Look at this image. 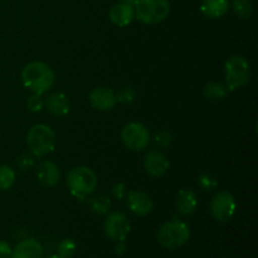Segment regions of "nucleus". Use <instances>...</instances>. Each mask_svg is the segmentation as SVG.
<instances>
[{
    "mask_svg": "<svg viewBox=\"0 0 258 258\" xmlns=\"http://www.w3.org/2000/svg\"><path fill=\"white\" fill-rule=\"evenodd\" d=\"M55 76L52 68L44 62L33 60L22 71V82L25 88L37 95H44L54 85Z\"/></svg>",
    "mask_w": 258,
    "mask_h": 258,
    "instance_id": "nucleus-1",
    "label": "nucleus"
},
{
    "mask_svg": "<svg viewBox=\"0 0 258 258\" xmlns=\"http://www.w3.org/2000/svg\"><path fill=\"white\" fill-rule=\"evenodd\" d=\"M67 188L75 198L83 201L90 197L97 188V175L87 166H76L67 175Z\"/></svg>",
    "mask_w": 258,
    "mask_h": 258,
    "instance_id": "nucleus-2",
    "label": "nucleus"
},
{
    "mask_svg": "<svg viewBox=\"0 0 258 258\" xmlns=\"http://www.w3.org/2000/svg\"><path fill=\"white\" fill-rule=\"evenodd\" d=\"M27 145L34 158H43L55 148V134L50 126L37 123L27 134Z\"/></svg>",
    "mask_w": 258,
    "mask_h": 258,
    "instance_id": "nucleus-3",
    "label": "nucleus"
},
{
    "mask_svg": "<svg viewBox=\"0 0 258 258\" xmlns=\"http://www.w3.org/2000/svg\"><path fill=\"white\" fill-rule=\"evenodd\" d=\"M135 18L144 24H159L169 17L170 3L168 0H136L134 3Z\"/></svg>",
    "mask_w": 258,
    "mask_h": 258,
    "instance_id": "nucleus-4",
    "label": "nucleus"
},
{
    "mask_svg": "<svg viewBox=\"0 0 258 258\" xmlns=\"http://www.w3.org/2000/svg\"><path fill=\"white\" fill-rule=\"evenodd\" d=\"M190 238V228L188 224L179 219H173L159 228L158 241L164 248L178 249L183 247Z\"/></svg>",
    "mask_w": 258,
    "mask_h": 258,
    "instance_id": "nucleus-5",
    "label": "nucleus"
},
{
    "mask_svg": "<svg viewBox=\"0 0 258 258\" xmlns=\"http://www.w3.org/2000/svg\"><path fill=\"white\" fill-rule=\"evenodd\" d=\"M224 78L229 92L243 87L251 80V64L243 55H232L224 64Z\"/></svg>",
    "mask_w": 258,
    "mask_h": 258,
    "instance_id": "nucleus-6",
    "label": "nucleus"
},
{
    "mask_svg": "<svg viewBox=\"0 0 258 258\" xmlns=\"http://www.w3.org/2000/svg\"><path fill=\"white\" fill-rule=\"evenodd\" d=\"M123 145L131 151H143L150 144L151 136L148 128L140 122H130L121 131Z\"/></svg>",
    "mask_w": 258,
    "mask_h": 258,
    "instance_id": "nucleus-7",
    "label": "nucleus"
},
{
    "mask_svg": "<svg viewBox=\"0 0 258 258\" xmlns=\"http://www.w3.org/2000/svg\"><path fill=\"white\" fill-rule=\"evenodd\" d=\"M209 211L217 222L224 223L231 221L237 211L236 198L228 191H219L212 198Z\"/></svg>",
    "mask_w": 258,
    "mask_h": 258,
    "instance_id": "nucleus-8",
    "label": "nucleus"
},
{
    "mask_svg": "<svg viewBox=\"0 0 258 258\" xmlns=\"http://www.w3.org/2000/svg\"><path fill=\"white\" fill-rule=\"evenodd\" d=\"M131 231V222L122 212H112L103 222V232L115 242H123Z\"/></svg>",
    "mask_w": 258,
    "mask_h": 258,
    "instance_id": "nucleus-9",
    "label": "nucleus"
},
{
    "mask_svg": "<svg viewBox=\"0 0 258 258\" xmlns=\"http://www.w3.org/2000/svg\"><path fill=\"white\" fill-rule=\"evenodd\" d=\"M88 101L91 106L97 111H110L117 103L115 91L110 87H103V86L93 88L88 96Z\"/></svg>",
    "mask_w": 258,
    "mask_h": 258,
    "instance_id": "nucleus-10",
    "label": "nucleus"
},
{
    "mask_svg": "<svg viewBox=\"0 0 258 258\" xmlns=\"http://www.w3.org/2000/svg\"><path fill=\"white\" fill-rule=\"evenodd\" d=\"M170 168L168 158L161 151L150 150L144 158V169L149 175L160 178Z\"/></svg>",
    "mask_w": 258,
    "mask_h": 258,
    "instance_id": "nucleus-11",
    "label": "nucleus"
},
{
    "mask_svg": "<svg viewBox=\"0 0 258 258\" xmlns=\"http://www.w3.org/2000/svg\"><path fill=\"white\" fill-rule=\"evenodd\" d=\"M126 203L128 209L136 216H148L154 208V202L150 196L141 190H130L126 194Z\"/></svg>",
    "mask_w": 258,
    "mask_h": 258,
    "instance_id": "nucleus-12",
    "label": "nucleus"
},
{
    "mask_svg": "<svg viewBox=\"0 0 258 258\" xmlns=\"http://www.w3.org/2000/svg\"><path fill=\"white\" fill-rule=\"evenodd\" d=\"M37 179L43 186H55L60 179L59 168L50 160L40 161L37 166Z\"/></svg>",
    "mask_w": 258,
    "mask_h": 258,
    "instance_id": "nucleus-13",
    "label": "nucleus"
},
{
    "mask_svg": "<svg viewBox=\"0 0 258 258\" xmlns=\"http://www.w3.org/2000/svg\"><path fill=\"white\" fill-rule=\"evenodd\" d=\"M43 253L44 249L38 239L27 238L15 244L10 258H43Z\"/></svg>",
    "mask_w": 258,
    "mask_h": 258,
    "instance_id": "nucleus-14",
    "label": "nucleus"
},
{
    "mask_svg": "<svg viewBox=\"0 0 258 258\" xmlns=\"http://www.w3.org/2000/svg\"><path fill=\"white\" fill-rule=\"evenodd\" d=\"M44 107L55 117H64L71 111V101L64 93H50L44 100Z\"/></svg>",
    "mask_w": 258,
    "mask_h": 258,
    "instance_id": "nucleus-15",
    "label": "nucleus"
},
{
    "mask_svg": "<svg viewBox=\"0 0 258 258\" xmlns=\"http://www.w3.org/2000/svg\"><path fill=\"white\" fill-rule=\"evenodd\" d=\"M110 20L117 27H127L135 19V10H134V4H127V3H117L112 5L108 13Z\"/></svg>",
    "mask_w": 258,
    "mask_h": 258,
    "instance_id": "nucleus-16",
    "label": "nucleus"
},
{
    "mask_svg": "<svg viewBox=\"0 0 258 258\" xmlns=\"http://www.w3.org/2000/svg\"><path fill=\"white\" fill-rule=\"evenodd\" d=\"M175 207L178 213H180L181 216H190L198 207L197 194L190 189H181L176 196Z\"/></svg>",
    "mask_w": 258,
    "mask_h": 258,
    "instance_id": "nucleus-17",
    "label": "nucleus"
},
{
    "mask_svg": "<svg viewBox=\"0 0 258 258\" xmlns=\"http://www.w3.org/2000/svg\"><path fill=\"white\" fill-rule=\"evenodd\" d=\"M229 9V0H203L201 12L211 19H218L227 14Z\"/></svg>",
    "mask_w": 258,
    "mask_h": 258,
    "instance_id": "nucleus-18",
    "label": "nucleus"
},
{
    "mask_svg": "<svg viewBox=\"0 0 258 258\" xmlns=\"http://www.w3.org/2000/svg\"><path fill=\"white\" fill-rule=\"evenodd\" d=\"M228 93L229 90L226 83L216 82V81L208 82L203 88V95L206 100L212 101V102H218V101L224 100Z\"/></svg>",
    "mask_w": 258,
    "mask_h": 258,
    "instance_id": "nucleus-19",
    "label": "nucleus"
},
{
    "mask_svg": "<svg viewBox=\"0 0 258 258\" xmlns=\"http://www.w3.org/2000/svg\"><path fill=\"white\" fill-rule=\"evenodd\" d=\"M88 206L93 213L103 216V214H107L111 209V199L103 194H97L88 201Z\"/></svg>",
    "mask_w": 258,
    "mask_h": 258,
    "instance_id": "nucleus-20",
    "label": "nucleus"
},
{
    "mask_svg": "<svg viewBox=\"0 0 258 258\" xmlns=\"http://www.w3.org/2000/svg\"><path fill=\"white\" fill-rule=\"evenodd\" d=\"M17 174L10 166L2 165L0 166V190H9L15 183Z\"/></svg>",
    "mask_w": 258,
    "mask_h": 258,
    "instance_id": "nucleus-21",
    "label": "nucleus"
},
{
    "mask_svg": "<svg viewBox=\"0 0 258 258\" xmlns=\"http://www.w3.org/2000/svg\"><path fill=\"white\" fill-rule=\"evenodd\" d=\"M233 10L242 19H249L253 14V4L251 0H233Z\"/></svg>",
    "mask_w": 258,
    "mask_h": 258,
    "instance_id": "nucleus-22",
    "label": "nucleus"
},
{
    "mask_svg": "<svg viewBox=\"0 0 258 258\" xmlns=\"http://www.w3.org/2000/svg\"><path fill=\"white\" fill-rule=\"evenodd\" d=\"M76 251H77V244H76V242L71 238L63 239V241L58 244V256L63 258L73 257Z\"/></svg>",
    "mask_w": 258,
    "mask_h": 258,
    "instance_id": "nucleus-23",
    "label": "nucleus"
},
{
    "mask_svg": "<svg viewBox=\"0 0 258 258\" xmlns=\"http://www.w3.org/2000/svg\"><path fill=\"white\" fill-rule=\"evenodd\" d=\"M198 185L202 190L212 191L218 186V181H217V179L212 174L202 173L198 176Z\"/></svg>",
    "mask_w": 258,
    "mask_h": 258,
    "instance_id": "nucleus-24",
    "label": "nucleus"
},
{
    "mask_svg": "<svg viewBox=\"0 0 258 258\" xmlns=\"http://www.w3.org/2000/svg\"><path fill=\"white\" fill-rule=\"evenodd\" d=\"M136 92L133 87H121L120 90L116 92V98H117V102L123 103V105H130L135 101Z\"/></svg>",
    "mask_w": 258,
    "mask_h": 258,
    "instance_id": "nucleus-25",
    "label": "nucleus"
},
{
    "mask_svg": "<svg viewBox=\"0 0 258 258\" xmlns=\"http://www.w3.org/2000/svg\"><path fill=\"white\" fill-rule=\"evenodd\" d=\"M153 140L159 148H168L173 141V135L168 130H159L158 133H155Z\"/></svg>",
    "mask_w": 258,
    "mask_h": 258,
    "instance_id": "nucleus-26",
    "label": "nucleus"
},
{
    "mask_svg": "<svg viewBox=\"0 0 258 258\" xmlns=\"http://www.w3.org/2000/svg\"><path fill=\"white\" fill-rule=\"evenodd\" d=\"M27 106L32 112L37 113L44 108V98L42 97V95H37V93H33L27 101Z\"/></svg>",
    "mask_w": 258,
    "mask_h": 258,
    "instance_id": "nucleus-27",
    "label": "nucleus"
},
{
    "mask_svg": "<svg viewBox=\"0 0 258 258\" xmlns=\"http://www.w3.org/2000/svg\"><path fill=\"white\" fill-rule=\"evenodd\" d=\"M18 168L23 171L30 170V169L34 168V156L30 155V154H22L20 156H18L17 160H15Z\"/></svg>",
    "mask_w": 258,
    "mask_h": 258,
    "instance_id": "nucleus-28",
    "label": "nucleus"
},
{
    "mask_svg": "<svg viewBox=\"0 0 258 258\" xmlns=\"http://www.w3.org/2000/svg\"><path fill=\"white\" fill-rule=\"evenodd\" d=\"M12 247L7 241L0 239V258H9L12 256Z\"/></svg>",
    "mask_w": 258,
    "mask_h": 258,
    "instance_id": "nucleus-29",
    "label": "nucleus"
},
{
    "mask_svg": "<svg viewBox=\"0 0 258 258\" xmlns=\"http://www.w3.org/2000/svg\"><path fill=\"white\" fill-rule=\"evenodd\" d=\"M112 193L113 196L116 197L117 199H123L126 197V189H125V185H123L122 183H117L113 185L112 188Z\"/></svg>",
    "mask_w": 258,
    "mask_h": 258,
    "instance_id": "nucleus-30",
    "label": "nucleus"
},
{
    "mask_svg": "<svg viewBox=\"0 0 258 258\" xmlns=\"http://www.w3.org/2000/svg\"><path fill=\"white\" fill-rule=\"evenodd\" d=\"M120 3H127V4H134L136 0H118Z\"/></svg>",
    "mask_w": 258,
    "mask_h": 258,
    "instance_id": "nucleus-31",
    "label": "nucleus"
},
{
    "mask_svg": "<svg viewBox=\"0 0 258 258\" xmlns=\"http://www.w3.org/2000/svg\"><path fill=\"white\" fill-rule=\"evenodd\" d=\"M47 258H63V257L58 256V254H54V256H49V257H47Z\"/></svg>",
    "mask_w": 258,
    "mask_h": 258,
    "instance_id": "nucleus-32",
    "label": "nucleus"
}]
</instances>
